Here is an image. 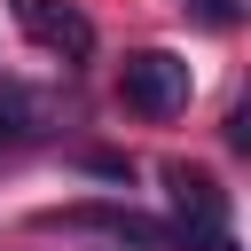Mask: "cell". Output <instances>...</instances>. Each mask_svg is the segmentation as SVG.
I'll use <instances>...</instances> for the list:
<instances>
[{
	"label": "cell",
	"mask_w": 251,
	"mask_h": 251,
	"mask_svg": "<svg viewBox=\"0 0 251 251\" xmlns=\"http://www.w3.org/2000/svg\"><path fill=\"white\" fill-rule=\"evenodd\" d=\"M165 188H173V227H180V251H235L227 235V196L204 165H165Z\"/></svg>",
	"instance_id": "obj_2"
},
{
	"label": "cell",
	"mask_w": 251,
	"mask_h": 251,
	"mask_svg": "<svg viewBox=\"0 0 251 251\" xmlns=\"http://www.w3.org/2000/svg\"><path fill=\"white\" fill-rule=\"evenodd\" d=\"M39 227H86V235H110L133 251H180V227H165L133 204H63V212H39Z\"/></svg>",
	"instance_id": "obj_3"
},
{
	"label": "cell",
	"mask_w": 251,
	"mask_h": 251,
	"mask_svg": "<svg viewBox=\"0 0 251 251\" xmlns=\"http://www.w3.org/2000/svg\"><path fill=\"white\" fill-rule=\"evenodd\" d=\"M227 149H235V157H251V102H235V110H227Z\"/></svg>",
	"instance_id": "obj_8"
},
{
	"label": "cell",
	"mask_w": 251,
	"mask_h": 251,
	"mask_svg": "<svg viewBox=\"0 0 251 251\" xmlns=\"http://www.w3.org/2000/svg\"><path fill=\"white\" fill-rule=\"evenodd\" d=\"M78 165H86L94 180H133V157H126V149H86Z\"/></svg>",
	"instance_id": "obj_7"
},
{
	"label": "cell",
	"mask_w": 251,
	"mask_h": 251,
	"mask_svg": "<svg viewBox=\"0 0 251 251\" xmlns=\"http://www.w3.org/2000/svg\"><path fill=\"white\" fill-rule=\"evenodd\" d=\"M16 24H24V39H39L63 63H86L94 55V24L78 8H63V0H16Z\"/></svg>",
	"instance_id": "obj_4"
},
{
	"label": "cell",
	"mask_w": 251,
	"mask_h": 251,
	"mask_svg": "<svg viewBox=\"0 0 251 251\" xmlns=\"http://www.w3.org/2000/svg\"><path fill=\"white\" fill-rule=\"evenodd\" d=\"M173 8H180V16L196 24V31H235V24L251 16L243 0H173Z\"/></svg>",
	"instance_id": "obj_6"
},
{
	"label": "cell",
	"mask_w": 251,
	"mask_h": 251,
	"mask_svg": "<svg viewBox=\"0 0 251 251\" xmlns=\"http://www.w3.org/2000/svg\"><path fill=\"white\" fill-rule=\"evenodd\" d=\"M55 126V102L31 94L24 78H0V141H39Z\"/></svg>",
	"instance_id": "obj_5"
},
{
	"label": "cell",
	"mask_w": 251,
	"mask_h": 251,
	"mask_svg": "<svg viewBox=\"0 0 251 251\" xmlns=\"http://www.w3.org/2000/svg\"><path fill=\"white\" fill-rule=\"evenodd\" d=\"M188 94H196V78H188V63L173 55V47H141V55H126V71H118V102L133 110V118H180L188 110Z\"/></svg>",
	"instance_id": "obj_1"
}]
</instances>
